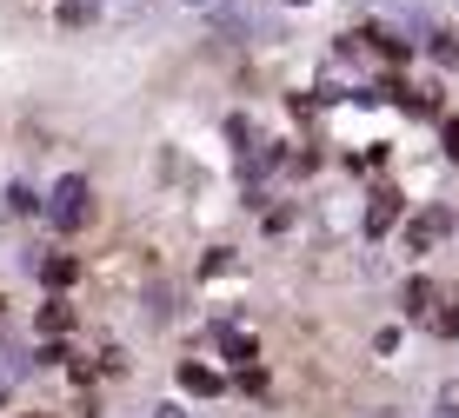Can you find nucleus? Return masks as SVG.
<instances>
[{"label":"nucleus","instance_id":"1","mask_svg":"<svg viewBox=\"0 0 459 418\" xmlns=\"http://www.w3.org/2000/svg\"><path fill=\"white\" fill-rule=\"evenodd\" d=\"M453 233H459V213L433 200V206H420L413 219H400V252H406V260H426V252H439Z\"/></svg>","mask_w":459,"mask_h":418},{"label":"nucleus","instance_id":"2","mask_svg":"<svg viewBox=\"0 0 459 418\" xmlns=\"http://www.w3.org/2000/svg\"><path fill=\"white\" fill-rule=\"evenodd\" d=\"M87 219H93V180L87 173H67V180L47 192V226L54 233H81Z\"/></svg>","mask_w":459,"mask_h":418},{"label":"nucleus","instance_id":"3","mask_svg":"<svg viewBox=\"0 0 459 418\" xmlns=\"http://www.w3.org/2000/svg\"><path fill=\"white\" fill-rule=\"evenodd\" d=\"M439 293H446L439 279H426V272H413V279L400 286V312L413 319V326H426V319H433V305H439Z\"/></svg>","mask_w":459,"mask_h":418},{"label":"nucleus","instance_id":"4","mask_svg":"<svg viewBox=\"0 0 459 418\" xmlns=\"http://www.w3.org/2000/svg\"><path fill=\"white\" fill-rule=\"evenodd\" d=\"M74 326H81V312H74V299H67V293H47V305L34 312V332H40V339H67Z\"/></svg>","mask_w":459,"mask_h":418},{"label":"nucleus","instance_id":"5","mask_svg":"<svg viewBox=\"0 0 459 418\" xmlns=\"http://www.w3.org/2000/svg\"><path fill=\"white\" fill-rule=\"evenodd\" d=\"M34 272H40V286L47 293H67V286H81V260H74V252H47V260H34Z\"/></svg>","mask_w":459,"mask_h":418},{"label":"nucleus","instance_id":"6","mask_svg":"<svg viewBox=\"0 0 459 418\" xmlns=\"http://www.w3.org/2000/svg\"><path fill=\"white\" fill-rule=\"evenodd\" d=\"M400 213H406V200H400L393 186H379V192H373V206H367V233H373V239H386L393 226H400Z\"/></svg>","mask_w":459,"mask_h":418},{"label":"nucleus","instance_id":"7","mask_svg":"<svg viewBox=\"0 0 459 418\" xmlns=\"http://www.w3.org/2000/svg\"><path fill=\"white\" fill-rule=\"evenodd\" d=\"M180 392H186V398H220V392H227V379H220L213 365L186 359V365H180Z\"/></svg>","mask_w":459,"mask_h":418},{"label":"nucleus","instance_id":"8","mask_svg":"<svg viewBox=\"0 0 459 418\" xmlns=\"http://www.w3.org/2000/svg\"><path fill=\"white\" fill-rule=\"evenodd\" d=\"M426 332H433V339H459V293H439L433 319H426Z\"/></svg>","mask_w":459,"mask_h":418},{"label":"nucleus","instance_id":"9","mask_svg":"<svg viewBox=\"0 0 459 418\" xmlns=\"http://www.w3.org/2000/svg\"><path fill=\"white\" fill-rule=\"evenodd\" d=\"M34 213H47V200H40L34 186L13 180V186H7V219H34Z\"/></svg>","mask_w":459,"mask_h":418},{"label":"nucleus","instance_id":"10","mask_svg":"<svg viewBox=\"0 0 459 418\" xmlns=\"http://www.w3.org/2000/svg\"><path fill=\"white\" fill-rule=\"evenodd\" d=\"M220 352H227V365H240V372H247L253 359H260V345H253L247 332H227V326H220Z\"/></svg>","mask_w":459,"mask_h":418},{"label":"nucleus","instance_id":"11","mask_svg":"<svg viewBox=\"0 0 459 418\" xmlns=\"http://www.w3.org/2000/svg\"><path fill=\"white\" fill-rule=\"evenodd\" d=\"M433 418H459V379H439L433 385Z\"/></svg>","mask_w":459,"mask_h":418},{"label":"nucleus","instance_id":"12","mask_svg":"<svg viewBox=\"0 0 459 418\" xmlns=\"http://www.w3.org/2000/svg\"><path fill=\"white\" fill-rule=\"evenodd\" d=\"M426 40H433V60H439V67H459V34H446V27H433Z\"/></svg>","mask_w":459,"mask_h":418},{"label":"nucleus","instance_id":"13","mask_svg":"<svg viewBox=\"0 0 459 418\" xmlns=\"http://www.w3.org/2000/svg\"><path fill=\"white\" fill-rule=\"evenodd\" d=\"M100 13V0H60V27H87Z\"/></svg>","mask_w":459,"mask_h":418},{"label":"nucleus","instance_id":"14","mask_svg":"<svg viewBox=\"0 0 459 418\" xmlns=\"http://www.w3.org/2000/svg\"><path fill=\"white\" fill-rule=\"evenodd\" d=\"M240 260H233V246H213L207 252V266H200V279H220V272H233Z\"/></svg>","mask_w":459,"mask_h":418},{"label":"nucleus","instance_id":"15","mask_svg":"<svg viewBox=\"0 0 459 418\" xmlns=\"http://www.w3.org/2000/svg\"><path fill=\"white\" fill-rule=\"evenodd\" d=\"M147 418H186V405H180V398H160V405H153Z\"/></svg>","mask_w":459,"mask_h":418},{"label":"nucleus","instance_id":"16","mask_svg":"<svg viewBox=\"0 0 459 418\" xmlns=\"http://www.w3.org/2000/svg\"><path fill=\"white\" fill-rule=\"evenodd\" d=\"M439 140H446V159H459V120H446V126H439Z\"/></svg>","mask_w":459,"mask_h":418},{"label":"nucleus","instance_id":"17","mask_svg":"<svg viewBox=\"0 0 459 418\" xmlns=\"http://www.w3.org/2000/svg\"><path fill=\"white\" fill-rule=\"evenodd\" d=\"M367 418H406V412H393V405H379V412H367Z\"/></svg>","mask_w":459,"mask_h":418},{"label":"nucleus","instance_id":"18","mask_svg":"<svg viewBox=\"0 0 459 418\" xmlns=\"http://www.w3.org/2000/svg\"><path fill=\"white\" fill-rule=\"evenodd\" d=\"M186 7H200V13H213V7H220V0H186Z\"/></svg>","mask_w":459,"mask_h":418},{"label":"nucleus","instance_id":"19","mask_svg":"<svg viewBox=\"0 0 459 418\" xmlns=\"http://www.w3.org/2000/svg\"><path fill=\"white\" fill-rule=\"evenodd\" d=\"M0 312H7V293H0Z\"/></svg>","mask_w":459,"mask_h":418},{"label":"nucleus","instance_id":"20","mask_svg":"<svg viewBox=\"0 0 459 418\" xmlns=\"http://www.w3.org/2000/svg\"><path fill=\"white\" fill-rule=\"evenodd\" d=\"M27 418H47V412H27Z\"/></svg>","mask_w":459,"mask_h":418}]
</instances>
